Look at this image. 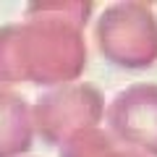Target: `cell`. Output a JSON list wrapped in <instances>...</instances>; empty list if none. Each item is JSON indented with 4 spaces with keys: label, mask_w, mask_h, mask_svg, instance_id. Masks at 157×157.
Segmentation results:
<instances>
[]
</instances>
